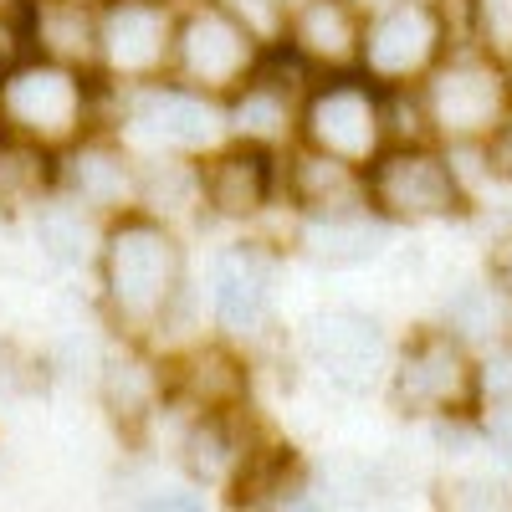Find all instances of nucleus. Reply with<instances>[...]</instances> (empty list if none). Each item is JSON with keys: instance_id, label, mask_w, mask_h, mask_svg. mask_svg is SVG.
<instances>
[{"instance_id": "obj_19", "label": "nucleus", "mask_w": 512, "mask_h": 512, "mask_svg": "<svg viewBox=\"0 0 512 512\" xmlns=\"http://www.w3.org/2000/svg\"><path fill=\"white\" fill-rule=\"evenodd\" d=\"M21 57H47L57 67L93 72L98 67V0H26Z\"/></svg>"}, {"instance_id": "obj_1", "label": "nucleus", "mask_w": 512, "mask_h": 512, "mask_svg": "<svg viewBox=\"0 0 512 512\" xmlns=\"http://www.w3.org/2000/svg\"><path fill=\"white\" fill-rule=\"evenodd\" d=\"M98 303L103 318L123 333V344L154 349L164 328L190 308V256L180 231L149 216V210H128V216L103 226L98 246Z\"/></svg>"}, {"instance_id": "obj_31", "label": "nucleus", "mask_w": 512, "mask_h": 512, "mask_svg": "<svg viewBox=\"0 0 512 512\" xmlns=\"http://www.w3.org/2000/svg\"><path fill=\"white\" fill-rule=\"evenodd\" d=\"M482 441L492 446V456L512 472V410H487L482 415Z\"/></svg>"}, {"instance_id": "obj_29", "label": "nucleus", "mask_w": 512, "mask_h": 512, "mask_svg": "<svg viewBox=\"0 0 512 512\" xmlns=\"http://www.w3.org/2000/svg\"><path fill=\"white\" fill-rule=\"evenodd\" d=\"M477 47L497 62H512V0H466Z\"/></svg>"}, {"instance_id": "obj_34", "label": "nucleus", "mask_w": 512, "mask_h": 512, "mask_svg": "<svg viewBox=\"0 0 512 512\" xmlns=\"http://www.w3.org/2000/svg\"><path fill=\"white\" fill-rule=\"evenodd\" d=\"M487 282L512 297V231H507V236L492 246V256H487Z\"/></svg>"}, {"instance_id": "obj_25", "label": "nucleus", "mask_w": 512, "mask_h": 512, "mask_svg": "<svg viewBox=\"0 0 512 512\" xmlns=\"http://www.w3.org/2000/svg\"><path fill=\"white\" fill-rule=\"evenodd\" d=\"M57 195V154L0 134V210H36Z\"/></svg>"}, {"instance_id": "obj_21", "label": "nucleus", "mask_w": 512, "mask_h": 512, "mask_svg": "<svg viewBox=\"0 0 512 512\" xmlns=\"http://www.w3.org/2000/svg\"><path fill=\"white\" fill-rule=\"evenodd\" d=\"M175 451L195 487H236L256 456L251 436H241V410H190Z\"/></svg>"}, {"instance_id": "obj_22", "label": "nucleus", "mask_w": 512, "mask_h": 512, "mask_svg": "<svg viewBox=\"0 0 512 512\" xmlns=\"http://www.w3.org/2000/svg\"><path fill=\"white\" fill-rule=\"evenodd\" d=\"M390 241V226H384L374 210H349V216H318V221H297L292 231V251L308 256L313 267L328 272H349V267H369L374 256Z\"/></svg>"}, {"instance_id": "obj_27", "label": "nucleus", "mask_w": 512, "mask_h": 512, "mask_svg": "<svg viewBox=\"0 0 512 512\" xmlns=\"http://www.w3.org/2000/svg\"><path fill=\"white\" fill-rule=\"evenodd\" d=\"M221 6L262 41V47H282V36H287V21L308 6V0H221Z\"/></svg>"}, {"instance_id": "obj_17", "label": "nucleus", "mask_w": 512, "mask_h": 512, "mask_svg": "<svg viewBox=\"0 0 512 512\" xmlns=\"http://www.w3.org/2000/svg\"><path fill=\"white\" fill-rule=\"evenodd\" d=\"M277 205H287L297 221L369 210L364 169H349V164H338V159H328V154H313V149H303V144H292V149H282Z\"/></svg>"}, {"instance_id": "obj_33", "label": "nucleus", "mask_w": 512, "mask_h": 512, "mask_svg": "<svg viewBox=\"0 0 512 512\" xmlns=\"http://www.w3.org/2000/svg\"><path fill=\"white\" fill-rule=\"evenodd\" d=\"M477 154L487 159V169H492L497 180H507V185H512V118L497 128V134H492V139H487Z\"/></svg>"}, {"instance_id": "obj_9", "label": "nucleus", "mask_w": 512, "mask_h": 512, "mask_svg": "<svg viewBox=\"0 0 512 512\" xmlns=\"http://www.w3.org/2000/svg\"><path fill=\"white\" fill-rule=\"evenodd\" d=\"M297 144L349 169H369L390 149V139H384V93L359 72L318 77L303 108H297Z\"/></svg>"}, {"instance_id": "obj_20", "label": "nucleus", "mask_w": 512, "mask_h": 512, "mask_svg": "<svg viewBox=\"0 0 512 512\" xmlns=\"http://www.w3.org/2000/svg\"><path fill=\"white\" fill-rule=\"evenodd\" d=\"M359 36H364V16H354L344 0H308L287 21L282 52H292L313 77H344L359 72Z\"/></svg>"}, {"instance_id": "obj_10", "label": "nucleus", "mask_w": 512, "mask_h": 512, "mask_svg": "<svg viewBox=\"0 0 512 512\" xmlns=\"http://www.w3.org/2000/svg\"><path fill=\"white\" fill-rule=\"evenodd\" d=\"M180 6L164 0H98V82L108 93L149 88L175 67Z\"/></svg>"}, {"instance_id": "obj_14", "label": "nucleus", "mask_w": 512, "mask_h": 512, "mask_svg": "<svg viewBox=\"0 0 512 512\" xmlns=\"http://www.w3.org/2000/svg\"><path fill=\"white\" fill-rule=\"evenodd\" d=\"M277 251L272 241H231L210 256V318L226 344H246L272 328Z\"/></svg>"}, {"instance_id": "obj_35", "label": "nucleus", "mask_w": 512, "mask_h": 512, "mask_svg": "<svg viewBox=\"0 0 512 512\" xmlns=\"http://www.w3.org/2000/svg\"><path fill=\"white\" fill-rule=\"evenodd\" d=\"M344 6H349L354 16H379V11H390V6H400V0H344Z\"/></svg>"}, {"instance_id": "obj_6", "label": "nucleus", "mask_w": 512, "mask_h": 512, "mask_svg": "<svg viewBox=\"0 0 512 512\" xmlns=\"http://www.w3.org/2000/svg\"><path fill=\"white\" fill-rule=\"evenodd\" d=\"M461 47L451 31L446 0H400V6L364 16L359 36V77L379 93L420 88L451 52Z\"/></svg>"}, {"instance_id": "obj_32", "label": "nucleus", "mask_w": 512, "mask_h": 512, "mask_svg": "<svg viewBox=\"0 0 512 512\" xmlns=\"http://www.w3.org/2000/svg\"><path fill=\"white\" fill-rule=\"evenodd\" d=\"M139 512H210V507H205V497L190 492V487H164V492H149V497L139 502Z\"/></svg>"}, {"instance_id": "obj_30", "label": "nucleus", "mask_w": 512, "mask_h": 512, "mask_svg": "<svg viewBox=\"0 0 512 512\" xmlns=\"http://www.w3.org/2000/svg\"><path fill=\"white\" fill-rule=\"evenodd\" d=\"M451 507H456V512H507L512 497H507V487L492 482V477H461V482L451 487Z\"/></svg>"}, {"instance_id": "obj_16", "label": "nucleus", "mask_w": 512, "mask_h": 512, "mask_svg": "<svg viewBox=\"0 0 512 512\" xmlns=\"http://www.w3.org/2000/svg\"><path fill=\"white\" fill-rule=\"evenodd\" d=\"M98 400H103V415L123 436L149 431V425L175 405V395H169V364L144 344L113 349L103 359V374H98Z\"/></svg>"}, {"instance_id": "obj_15", "label": "nucleus", "mask_w": 512, "mask_h": 512, "mask_svg": "<svg viewBox=\"0 0 512 512\" xmlns=\"http://www.w3.org/2000/svg\"><path fill=\"white\" fill-rule=\"evenodd\" d=\"M282 185V154L272 149H251V144H226L210 159H200V195H205V216L216 221H262L277 205Z\"/></svg>"}, {"instance_id": "obj_23", "label": "nucleus", "mask_w": 512, "mask_h": 512, "mask_svg": "<svg viewBox=\"0 0 512 512\" xmlns=\"http://www.w3.org/2000/svg\"><path fill=\"white\" fill-rule=\"evenodd\" d=\"M441 328L456 338V344H466V349L482 354L487 344L507 338V328H512V297L497 292L487 277L461 282V287H451L446 308H441Z\"/></svg>"}, {"instance_id": "obj_2", "label": "nucleus", "mask_w": 512, "mask_h": 512, "mask_svg": "<svg viewBox=\"0 0 512 512\" xmlns=\"http://www.w3.org/2000/svg\"><path fill=\"white\" fill-rule=\"evenodd\" d=\"M113 93L93 72L57 67L47 57H16L0 77V134L26 139L36 149H72L93 128H108Z\"/></svg>"}, {"instance_id": "obj_13", "label": "nucleus", "mask_w": 512, "mask_h": 512, "mask_svg": "<svg viewBox=\"0 0 512 512\" xmlns=\"http://www.w3.org/2000/svg\"><path fill=\"white\" fill-rule=\"evenodd\" d=\"M57 200L77 205L93 221H118L139 210V154L113 128H93L88 139L57 154Z\"/></svg>"}, {"instance_id": "obj_11", "label": "nucleus", "mask_w": 512, "mask_h": 512, "mask_svg": "<svg viewBox=\"0 0 512 512\" xmlns=\"http://www.w3.org/2000/svg\"><path fill=\"white\" fill-rule=\"evenodd\" d=\"M303 354L344 395H369L379 379H390V364H395L384 323L364 308H349V303L318 308L303 323Z\"/></svg>"}, {"instance_id": "obj_8", "label": "nucleus", "mask_w": 512, "mask_h": 512, "mask_svg": "<svg viewBox=\"0 0 512 512\" xmlns=\"http://www.w3.org/2000/svg\"><path fill=\"white\" fill-rule=\"evenodd\" d=\"M262 57H267V47L221 6V0H185L180 6L169 82L226 103L236 88H246V77L262 67Z\"/></svg>"}, {"instance_id": "obj_38", "label": "nucleus", "mask_w": 512, "mask_h": 512, "mask_svg": "<svg viewBox=\"0 0 512 512\" xmlns=\"http://www.w3.org/2000/svg\"><path fill=\"white\" fill-rule=\"evenodd\" d=\"M0 359H6V349H0Z\"/></svg>"}, {"instance_id": "obj_24", "label": "nucleus", "mask_w": 512, "mask_h": 512, "mask_svg": "<svg viewBox=\"0 0 512 512\" xmlns=\"http://www.w3.org/2000/svg\"><path fill=\"white\" fill-rule=\"evenodd\" d=\"M31 226H36V246L52 256L57 267H82V262H98V246H103V221L82 216L77 205L67 200H41L31 210Z\"/></svg>"}, {"instance_id": "obj_4", "label": "nucleus", "mask_w": 512, "mask_h": 512, "mask_svg": "<svg viewBox=\"0 0 512 512\" xmlns=\"http://www.w3.org/2000/svg\"><path fill=\"white\" fill-rule=\"evenodd\" d=\"M420 108L431 139L456 149H482L512 118V67L482 47H456L420 82Z\"/></svg>"}, {"instance_id": "obj_3", "label": "nucleus", "mask_w": 512, "mask_h": 512, "mask_svg": "<svg viewBox=\"0 0 512 512\" xmlns=\"http://www.w3.org/2000/svg\"><path fill=\"white\" fill-rule=\"evenodd\" d=\"M113 134L139 159H210L231 144L226 103L190 93L180 82H149V88L113 93Z\"/></svg>"}, {"instance_id": "obj_37", "label": "nucleus", "mask_w": 512, "mask_h": 512, "mask_svg": "<svg viewBox=\"0 0 512 512\" xmlns=\"http://www.w3.org/2000/svg\"><path fill=\"white\" fill-rule=\"evenodd\" d=\"M164 6H185V0H164Z\"/></svg>"}, {"instance_id": "obj_36", "label": "nucleus", "mask_w": 512, "mask_h": 512, "mask_svg": "<svg viewBox=\"0 0 512 512\" xmlns=\"http://www.w3.org/2000/svg\"><path fill=\"white\" fill-rule=\"evenodd\" d=\"M6 62H11V57H6V47H0V77H6Z\"/></svg>"}, {"instance_id": "obj_12", "label": "nucleus", "mask_w": 512, "mask_h": 512, "mask_svg": "<svg viewBox=\"0 0 512 512\" xmlns=\"http://www.w3.org/2000/svg\"><path fill=\"white\" fill-rule=\"evenodd\" d=\"M313 72L297 62L292 52L272 47L246 77V88H236L226 98V134L231 144H251V149H292L297 144V108H303L308 88H313Z\"/></svg>"}, {"instance_id": "obj_7", "label": "nucleus", "mask_w": 512, "mask_h": 512, "mask_svg": "<svg viewBox=\"0 0 512 512\" xmlns=\"http://www.w3.org/2000/svg\"><path fill=\"white\" fill-rule=\"evenodd\" d=\"M390 405L410 420H451L477 410V354L436 328H415L390 364Z\"/></svg>"}, {"instance_id": "obj_5", "label": "nucleus", "mask_w": 512, "mask_h": 512, "mask_svg": "<svg viewBox=\"0 0 512 512\" xmlns=\"http://www.w3.org/2000/svg\"><path fill=\"white\" fill-rule=\"evenodd\" d=\"M364 190L384 226H436L472 210L461 164L441 144H390L364 169Z\"/></svg>"}, {"instance_id": "obj_28", "label": "nucleus", "mask_w": 512, "mask_h": 512, "mask_svg": "<svg viewBox=\"0 0 512 512\" xmlns=\"http://www.w3.org/2000/svg\"><path fill=\"white\" fill-rule=\"evenodd\" d=\"M477 410H512V333L477 354Z\"/></svg>"}, {"instance_id": "obj_18", "label": "nucleus", "mask_w": 512, "mask_h": 512, "mask_svg": "<svg viewBox=\"0 0 512 512\" xmlns=\"http://www.w3.org/2000/svg\"><path fill=\"white\" fill-rule=\"evenodd\" d=\"M169 364V395L190 410H241L251 395L246 354L226 338H195L180 354H164Z\"/></svg>"}, {"instance_id": "obj_26", "label": "nucleus", "mask_w": 512, "mask_h": 512, "mask_svg": "<svg viewBox=\"0 0 512 512\" xmlns=\"http://www.w3.org/2000/svg\"><path fill=\"white\" fill-rule=\"evenodd\" d=\"M139 210L175 226L180 216L205 210L200 159H139Z\"/></svg>"}]
</instances>
